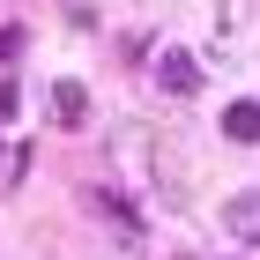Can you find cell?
<instances>
[{
  "mask_svg": "<svg viewBox=\"0 0 260 260\" xmlns=\"http://www.w3.org/2000/svg\"><path fill=\"white\" fill-rule=\"evenodd\" d=\"M82 201H89V216H97L104 231H112V238L126 245V253H134V245H141V216H134V208H126L119 193H104V186H89V193H82Z\"/></svg>",
  "mask_w": 260,
  "mask_h": 260,
  "instance_id": "1",
  "label": "cell"
},
{
  "mask_svg": "<svg viewBox=\"0 0 260 260\" xmlns=\"http://www.w3.org/2000/svg\"><path fill=\"white\" fill-rule=\"evenodd\" d=\"M223 231H231L238 245H260V186H245V193L223 201Z\"/></svg>",
  "mask_w": 260,
  "mask_h": 260,
  "instance_id": "2",
  "label": "cell"
},
{
  "mask_svg": "<svg viewBox=\"0 0 260 260\" xmlns=\"http://www.w3.org/2000/svg\"><path fill=\"white\" fill-rule=\"evenodd\" d=\"M45 104H52V126H89V89L82 82H52Z\"/></svg>",
  "mask_w": 260,
  "mask_h": 260,
  "instance_id": "3",
  "label": "cell"
},
{
  "mask_svg": "<svg viewBox=\"0 0 260 260\" xmlns=\"http://www.w3.org/2000/svg\"><path fill=\"white\" fill-rule=\"evenodd\" d=\"M156 82H164V97H193V89H201V60H193V52H164Z\"/></svg>",
  "mask_w": 260,
  "mask_h": 260,
  "instance_id": "4",
  "label": "cell"
},
{
  "mask_svg": "<svg viewBox=\"0 0 260 260\" xmlns=\"http://www.w3.org/2000/svg\"><path fill=\"white\" fill-rule=\"evenodd\" d=\"M223 134H231V141H260V104H253V97H238L231 112H223Z\"/></svg>",
  "mask_w": 260,
  "mask_h": 260,
  "instance_id": "5",
  "label": "cell"
},
{
  "mask_svg": "<svg viewBox=\"0 0 260 260\" xmlns=\"http://www.w3.org/2000/svg\"><path fill=\"white\" fill-rule=\"evenodd\" d=\"M8 119H15V82L0 75V126H8Z\"/></svg>",
  "mask_w": 260,
  "mask_h": 260,
  "instance_id": "6",
  "label": "cell"
},
{
  "mask_svg": "<svg viewBox=\"0 0 260 260\" xmlns=\"http://www.w3.org/2000/svg\"><path fill=\"white\" fill-rule=\"evenodd\" d=\"M15 45H22V30H0V60H8V52H15Z\"/></svg>",
  "mask_w": 260,
  "mask_h": 260,
  "instance_id": "7",
  "label": "cell"
}]
</instances>
